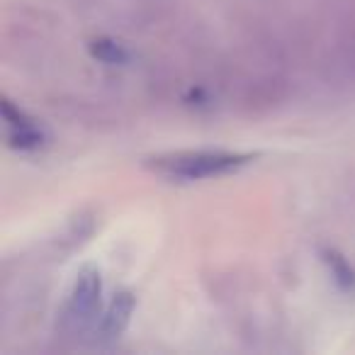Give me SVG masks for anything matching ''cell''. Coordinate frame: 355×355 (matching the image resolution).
Instances as JSON below:
<instances>
[{
    "label": "cell",
    "instance_id": "6da1fadb",
    "mask_svg": "<svg viewBox=\"0 0 355 355\" xmlns=\"http://www.w3.org/2000/svg\"><path fill=\"white\" fill-rule=\"evenodd\" d=\"M256 158L258 153L241 151H178L148 158L146 166L166 178H175V180H205V178L236 173L239 168L248 166Z\"/></svg>",
    "mask_w": 355,
    "mask_h": 355
},
{
    "label": "cell",
    "instance_id": "7a4b0ae2",
    "mask_svg": "<svg viewBox=\"0 0 355 355\" xmlns=\"http://www.w3.org/2000/svg\"><path fill=\"white\" fill-rule=\"evenodd\" d=\"M100 306H103V277L93 266L78 270L66 302V324L73 331H88L98 324Z\"/></svg>",
    "mask_w": 355,
    "mask_h": 355
},
{
    "label": "cell",
    "instance_id": "3957f363",
    "mask_svg": "<svg viewBox=\"0 0 355 355\" xmlns=\"http://www.w3.org/2000/svg\"><path fill=\"white\" fill-rule=\"evenodd\" d=\"M137 309V295L129 290H122L110 300L107 309H105L103 319H100V326L95 329V336H98L100 345H112L117 343L124 336V331L129 329V321H132V314Z\"/></svg>",
    "mask_w": 355,
    "mask_h": 355
},
{
    "label": "cell",
    "instance_id": "277c9868",
    "mask_svg": "<svg viewBox=\"0 0 355 355\" xmlns=\"http://www.w3.org/2000/svg\"><path fill=\"white\" fill-rule=\"evenodd\" d=\"M321 261L329 268L331 277L338 285V290L343 292H353L355 290V270L350 268V263L345 261V256L336 248H324L321 251Z\"/></svg>",
    "mask_w": 355,
    "mask_h": 355
},
{
    "label": "cell",
    "instance_id": "5b68a950",
    "mask_svg": "<svg viewBox=\"0 0 355 355\" xmlns=\"http://www.w3.org/2000/svg\"><path fill=\"white\" fill-rule=\"evenodd\" d=\"M88 51L95 61L107 66H124L129 61V51L124 49L119 42L110 40V37H98V40H90Z\"/></svg>",
    "mask_w": 355,
    "mask_h": 355
},
{
    "label": "cell",
    "instance_id": "8992f818",
    "mask_svg": "<svg viewBox=\"0 0 355 355\" xmlns=\"http://www.w3.org/2000/svg\"><path fill=\"white\" fill-rule=\"evenodd\" d=\"M8 146L17 151H37L40 146H44V134L35 124V119L20 127H8Z\"/></svg>",
    "mask_w": 355,
    "mask_h": 355
}]
</instances>
